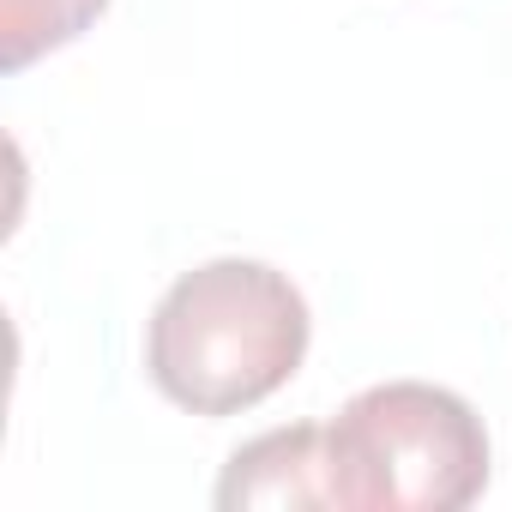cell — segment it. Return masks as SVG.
<instances>
[{"label": "cell", "instance_id": "3957f363", "mask_svg": "<svg viewBox=\"0 0 512 512\" xmlns=\"http://www.w3.org/2000/svg\"><path fill=\"white\" fill-rule=\"evenodd\" d=\"M217 506L223 512H241V506H338L326 428L296 422V428H272L260 440H247L217 482Z\"/></svg>", "mask_w": 512, "mask_h": 512}, {"label": "cell", "instance_id": "7a4b0ae2", "mask_svg": "<svg viewBox=\"0 0 512 512\" xmlns=\"http://www.w3.org/2000/svg\"><path fill=\"white\" fill-rule=\"evenodd\" d=\"M338 506L356 512H458L488 482L482 416L422 380L356 392L326 428Z\"/></svg>", "mask_w": 512, "mask_h": 512}, {"label": "cell", "instance_id": "277c9868", "mask_svg": "<svg viewBox=\"0 0 512 512\" xmlns=\"http://www.w3.org/2000/svg\"><path fill=\"white\" fill-rule=\"evenodd\" d=\"M109 0H0V67L19 73L37 55L73 43Z\"/></svg>", "mask_w": 512, "mask_h": 512}, {"label": "cell", "instance_id": "6da1fadb", "mask_svg": "<svg viewBox=\"0 0 512 512\" xmlns=\"http://www.w3.org/2000/svg\"><path fill=\"white\" fill-rule=\"evenodd\" d=\"M308 356L302 290L260 260H211L151 314L145 368L193 416H235L272 398Z\"/></svg>", "mask_w": 512, "mask_h": 512}]
</instances>
